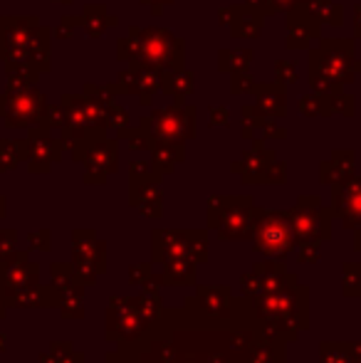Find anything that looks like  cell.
I'll return each mask as SVG.
<instances>
[{"mask_svg":"<svg viewBox=\"0 0 361 363\" xmlns=\"http://www.w3.org/2000/svg\"><path fill=\"white\" fill-rule=\"evenodd\" d=\"M141 52H144L146 60H151V62H164L169 65L171 55L174 57H181V45L179 40H174L169 33H161V30H146L144 33V40L139 43Z\"/></svg>","mask_w":361,"mask_h":363,"instance_id":"cell-1","label":"cell"},{"mask_svg":"<svg viewBox=\"0 0 361 363\" xmlns=\"http://www.w3.org/2000/svg\"><path fill=\"white\" fill-rule=\"evenodd\" d=\"M260 245L267 250V252H279V250L289 247V233L282 223H274L270 220L267 225H262L260 230Z\"/></svg>","mask_w":361,"mask_h":363,"instance_id":"cell-2","label":"cell"}]
</instances>
